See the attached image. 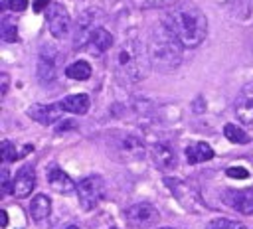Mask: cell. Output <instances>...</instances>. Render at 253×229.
Here are the masks:
<instances>
[{"instance_id":"cell-32","label":"cell","mask_w":253,"mask_h":229,"mask_svg":"<svg viewBox=\"0 0 253 229\" xmlns=\"http://www.w3.org/2000/svg\"><path fill=\"white\" fill-rule=\"evenodd\" d=\"M0 215H2V221H0V223H2V227H4V225H6V223H8V219H6V211H2V213H0Z\"/></svg>"},{"instance_id":"cell-16","label":"cell","mask_w":253,"mask_h":229,"mask_svg":"<svg viewBox=\"0 0 253 229\" xmlns=\"http://www.w3.org/2000/svg\"><path fill=\"white\" fill-rule=\"evenodd\" d=\"M55 53L51 49H43L40 53V59H38V77L40 81L45 85V83H51L55 79Z\"/></svg>"},{"instance_id":"cell-27","label":"cell","mask_w":253,"mask_h":229,"mask_svg":"<svg viewBox=\"0 0 253 229\" xmlns=\"http://www.w3.org/2000/svg\"><path fill=\"white\" fill-rule=\"evenodd\" d=\"M2 6H4V8H10V10H14V12H22V10H26L28 2H26V0H4Z\"/></svg>"},{"instance_id":"cell-4","label":"cell","mask_w":253,"mask_h":229,"mask_svg":"<svg viewBox=\"0 0 253 229\" xmlns=\"http://www.w3.org/2000/svg\"><path fill=\"white\" fill-rule=\"evenodd\" d=\"M109 152L121 162L140 160L144 156V144L134 134H113L109 138Z\"/></svg>"},{"instance_id":"cell-25","label":"cell","mask_w":253,"mask_h":229,"mask_svg":"<svg viewBox=\"0 0 253 229\" xmlns=\"http://www.w3.org/2000/svg\"><path fill=\"white\" fill-rule=\"evenodd\" d=\"M136 8H142V10H150V8H164V6H170L174 4L176 0H132Z\"/></svg>"},{"instance_id":"cell-15","label":"cell","mask_w":253,"mask_h":229,"mask_svg":"<svg viewBox=\"0 0 253 229\" xmlns=\"http://www.w3.org/2000/svg\"><path fill=\"white\" fill-rule=\"evenodd\" d=\"M47 182H49L51 190H55L57 193H71L73 190H77L73 180L61 168H57V166H51L47 170Z\"/></svg>"},{"instance_id":"cell-28","label":"cell","mask_w":253,"mask_h":229,"mask_svg":"<svg viewBox=\"0 0 253 229\" xmlns=\"http://www.w3.org/2000/svg\"><path fill=\"white\" fill-rule=\"evenodd\" d=\"M225 174L229 176V178H237V180H245V178H249V172L245 170V168H227L225 170Z\"/></svg>"},{"instance_id":"cell-5","label":"cell","mask_w":253,"mask_h":229,"mask_svg":"<svg viewBox=\"0 0 253 229\" xmlns=\"http://www.w3.org/2000/svg\"><path fill=\"white\" fill-rule=\"evenodd\" d=\"M77 197H79V205L85 209V211H91L95 209L103 197H105V182L101 176H87L79 182L77 186Z\"/></svg>"},{"instance_id":"cell-26","label":"cell","mask_w":253,"mask_h":229,"mask_svg":"<svg viewBox=\"0 0 253 229\" xmlns=\"http://www.w3.org/2000/svg\"><path fill=\"white\" fill-rule=\"evenodd\" d=\"M2 160H4V164H10V162L18 160L16 146H14L10 140H4V142H2Z\"/></svg>"},{"instance_id":"cell-2","label":"cell","mask_w":253,"mask_h":229,"mask_svg":"<svg viewBox=\"0 0 253 229\" xmlns=\"http://www.w3.org/2000/svg\"><path fill=\"white\" fill-rule=\"evenodd\" d=\"M168 28L178 36L184 47H198L208 34V20L204 12L190 2H178L166 12Z\"/></svg>"},{"instance_id":"cell-29","label":"cell","mask_w":253,"mask_h":229,"mask_svg":"<svg viewBox=\"0 0 253 229\" xmlns=\"http://www.w3.org/2000/svg\"><path fill=\"white\" fill-rule=\"evenodd\" d=\"M2 190H4V193H10V191H12V186H10V176H8V170H2Z\"/></svg>"},{"instance_id":"cell-18","label":"cell","mask_w":253,"mask_h":229,"mask_svg":"<svg viewBox=\"0 0 253 229\" xmlns=\"http://www.w3.org/2000/svg\"><path fill=\"white\" fill-rule=\"evenodd\" d=\"M61 105H63V109H65L67 113L85 114V113L89 111L91 101H89V95H85V93H73V95H67V97L61 101Z\"/></svg>"},{"instance_id":"cell-34","label":"cell","mask_w":253,"mask_h":229,"mask_svg":"<svg viewBox=\"0 0 253 229\" xmlns=\"http://www.w3.org/2000/svg\"><path fill=\"white\" fill-rule=\"evenodd\" d=\"M158 229H174V227H158Z\"/></svg>"},{"instance_id":"cell-11","label":"cell","mask_w":253,"mask_h":229,"mask_svg":"<svg viewBox=\"0 0 253 229\" xmlns=\"http://www.w3.org/2000/svg\"><path fill=\"white\" fill-rule=\"evenodd\" d=\"M225 203L231 205L235 211H239L243 215H251L253 213V190L251 188L227 190L225 191Z\"/></svg>"},{"instance_id":"cell-13","label":"cell","mask_w":253,"mask_h":229,"mask_svg":"<svg viewBox=\"0 0 253 229\" xmlns=\"http://www.w3.org/2000/svg\"><path fill=\"white\" fill-rule=\"evenodd\" d=\"M34 186H36V172H34V166L26 164V166H22V168L18 170V174H16V178H14V182H12V193H14L16 197H26V195L32 193Z\"/></svg>"},{"instance_id":"cell-31","label":"cell","mask_w":253,"mask_h":229,"mask_svg":"<svg viewBox=\"0 0 253 229\" xmlns=\"http://www.w3.org/2000/svg\"><path fill=\"white\" fill-rule=\"evenodd\" d=\"M47 4H49V0H38V2H36V4H34V8H36V10H38V12H40V10H42V8H43V6H47Z\"/></svg>"},{"instance_id":"cell-6","label":"cell","mask_w":253,"mask_h":229,"mask_svg":"<svg viewBox=\"0 0 253 229\" xmlns=\"http://www.w3.org/2000/svg\"><path fill=\"white\" fill-rule=\"evenodd\" d=\"M101 26V12L99 10H87L79 16L77 26H75V36H73V45L75 49H85L89 45L91 34Z\"/></svg>"},{"instance_id":"cell-30","label":"cell","mask_w":253,"mask_h":229,"mask_svg":"<svg viewBox=\"0 0 253 229\" xmlns=\"http://www.w3.org/2000/svg\"><path fill=\"white\" fill-rule=\"evenodd\" d=\"M0 81H2V95H6V93H8V75L2 73V75H0Z\"/></svg>"},{"instance_id":"cell-22","label":"cell","mask_w":253,"mask_h":229,"mask_svg":"<svg viewBox=\"0 0 253 229\" xmlns=\"http://www.w3.org/2000/svg\"><path fill=\"white\" fill-rule=\"evenodd\" d=\"M223 134H225V138H227L229 142H235V144H247V142H249V134H247L245 130H241L239 126L231 124V122H227V124L223 126Z\"/></svg>"},{"instance_id":"cell-14","label":"cell","mask_w":253,"mask_h":229,"mask_svg":"<svg viewBox=\"0 0 253 229\" xmlns=\"http://www.w3.org/2000/svg\"><path fill=\"white\" fill-rule=\"evenodd\" d=\"M166 184L172 188V193L178 197V201H180L186 209H190V211H202V207H198V205H200V199H198V195L192 191V188H188V186L182 184V182H172V180H166Z\"/></svg>"},{"instance_id":"cell-20","label":"cell","mask_w":253,"mask_h":229,"mask_svg":"<svg viewBox=\"0 0 253 229\" xmlns=\"http://www.w3.org/2000/svg\"><path fill=\"white\" fill-rule=\"evenodd\" d=\"M49 211H51V201H49V197L43 195V193H38V195L32 199V203H30V215H32L36 221H42V219H45V217L49 215Z\"/></svg>"},{"instance_id":"cell-1","label":"cell","mask_w":253,"mask_h":229,"mask_svg":"<svg viewBox=\"0 0 253 229\" xmlns=\"http://www.w3.org/2000/svg\"><path fill=\"white\" fill-rule=\"evenodd\" d=\"M150 59L146 47L134 34H128L113 51V71L117 79L125 85H134L142 81L148 73Z\"/></svg>"},{"instance_id":"cell-24","label":"cell","mask_w":253,"mask_h":229,"mask_svg":"<svg viewBox=\"0 0 253 229\" xmlns=\"http://www.w3.org/2000/svg\"><path fill=\"white\" fill-rule=\"evenodd\" d=\"M206 229H247V227L241 225V223H237V221H233V219H225V217H221V219H213V221H210V225H208Z\"/></svg>"},{"instance_id":"cell-8","label":"cell","mask_w":253,"mask_h":229,"mask_svg":"<svg viewBox=\"0 0 253 229\" xmlns=\"http://www.w3.org/2000/svg\"><path fill=\"white\" fill-rule=\"evenodd\" d=\"M158 211L154 205L142 201V203H134L126 209V219L134 225V227H140V229H146L150 225H154L158 221Z\"/></svg>"},{"instance_id":"cell-19","label":"cell","mask_w":253,"mask_h":229,"mask_svg":"<svg viewBox=\"0 0 253 229\" xmlns=\"http://www.w3.org/2000/svg\"><path fill=\"white\" fill-rule=\"evenodd\" d=\"M89 45L93 47L91 51L95 53H105L107 49H111V45H113V36L103 28V26H99L93 34H91V39H89Z\"/></svg>"},{"instance_id":"cell-12","label":"cell","mask_w":253,"mask_h":229,"mask_svg":"<svg viewBox=\"0 0 253 229\" xmlns=\"http://www.w3.org/2000/svg\"><path fill=\"white\" fill-rule=\"evenodd\" d=\"M235 114L243 124L253 122V83L243 85L235 99Z\"/></svg>"},{"instance_id":"cell-21","label":"cell","mask_w":253,"mask_h":229,"mask_svg":"<svg viewBox=\"0 0 253 229\" xmlns=\"http://www.w3.org/2000/svg\"><path fill=\"white\" fill-rule=\"evenodd\" d=\"M65 77L73 81H87L91 77V65L87 61H73L65 67Z\"/></svg>"},{"instance_id":"cell-9","label":"cell","mask_w":253,"mask_h":229,"mask_svg":"<svg viewBox=\"0 0 253 229\" xmlns=\"http://www.w3.org/2000/svg\"><path fill=\"white\" fill-rule=\"evenodd\" d=\"M150 158H152L154 166L158 170H162V172L176 170V164H178L176 152H174V148L168 142H154L150 146Z\"/></svg>"},{"instance_id":"cell-3","label":"cell","mask_w":253,"mask_h":229,"mask_svg":"<svg viewBox=\"0 0 253 229\" xmlns=\"http://www.w3.org/2000/svg\"><path fill=\"white\" fill-rule=\"evenodd\" d=\"M182 47L184 43L178 39V36L168 28L166 22H158L152 26L146 51L150 65L158 71H172L182 63Z\"/></svg>"},{"instance_id":"cell-10","label":"cell","mask_w":253,"mask_h":229,"mask_svg":"<svg viewBox=\"0 0 253 229\" xmlns=\"http://www.w3.org/2000/svg\"><path fill=\"white\" fill-rule=\"evenodd\" d=\"M63 113H65V109L61 105V101L53 103V105H34L28 109V116L42 124H53L55 120L61 118Z\"/></svg>"},{"instance_id":"cell-7","label":"cell","mask_w":253,"mask_h":229,"mask_svg":"<svg viewBox=\"0 0 253 229\" xmlns=\"http://www.w3.org/2000/svg\"><path fill=\"white\" fill-rule=\"evenodd\" d=\"M45 18H47V26L53 38H65L71 32L69 14L61 4H49L45 8Z\"/></svg>"},{"instance_id":"cell-33","label":"cell","mask_w":253,"mask_h":229,"mask_svg":"<svg viewBox=\"0 0 253 229\" xmlns=\"http://www.w3.org/2000/svg\"><path fill=\"white\" fill-rule=\"evenodd\" d=\"M67 229H79V227H77V225H69Z\"/></svg>"},{"instance_id":"cell-17","label":"cell","mask_w":253,"mask_h":229,"mask_svg":"<svg viewBox=\"0 0 253 229\" xmlns=\"http://www.w3.org/2000/svg\"><path fill=\"white\" fill-rule=\"evenodd\" d=\"M213 158V150L208 142H194L186 148V162L188 164H202Z\"/></svg>"},{"instance_id":"cell-23","label":"cell","mask_w":253,"mask_h":229,"mask_svg":"<svg viewBox=\"0 0 253 229\" xmlns=\"http://www.w3.org/2000/svg\"><path fill=\"white\" fill-rule=\"evenodd\" d=\"M0 36H2L4 41H16L18 39V28H16V24H12L10 20H2Z\"/></svg>"}]
</instances>
